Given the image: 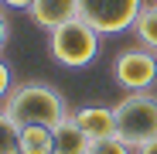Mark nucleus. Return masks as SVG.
I'll use <instances>...</instances> for the list:
<instances>
[{
    "mask_svg": "<svg viewBox=\"0 0 157 154\" xmlns=\"http://www.w3.org/2000/svg\"><path fill=\"white\" fill-rule=\"evenodd\" d=\"M0 110L17 127H51V130L72 113L65 96L48 82H21V86H14Z\"/></svg>",
    "mask_w": 157,
    "mask_h": 154,
    "instance_id": "nucleus-1",
    "label": "nucleus"
},
{
    "mask_svg": "<svg viewBox=\"0 0 157 154\" xmlns=\"http://www.w3.org/2000/svg\"><path fill=\"white\" fill-rule=\"evenodd\" d=\"M113 113H116V137L126 147L137 151L140 144L157 137V96L150 89L123 96L113 106Z\"/></svg>",
    "mask_w": 157,
    "mask_h": 154,
    "instance_id": "nucleus-2",
    "label": "nucleus"
},
{
    "mask_svg": "<svg viewBox=\"0 0 157 154\" xmlns=\"http://www.w3.org/2000/svg\"><path fill=\"white\" fill-rule=\"evenodd\" d=\"M99 31H92L89 24L78 17V21H68L62 28H55L48 34V51L51 58L65 69H86L89 62H96L99 55Z\"/></svg>",
    "mask_w": 157,
    "mask_h": 154,
    "instance_id": "nucleus-3",
    "label": "nucleus"
},
{
    "mask_svg": "<svg viewBox=\"0 0 157 154\" xmlns=\"http://www.w3.org/2000/svg\"><path fill=\"white\" fill-rule=\"evenodd\" d=\"M144 0H78V17L99 34H120L133 28Z\"/></svg>",
    "mask_w": 157,
    "mask_h": 154,
    "instance_id": "nucleus-4",
    "label": "nucleus"
},
{
    "mask_svg": "<svg viewBox=\"0 0 157 154\" xmlns=\"http://www.w3.org/2000/svg\"><path fill=\"white\" fill-rule=\"evenodd\" d=\"M113 79L116 86H123L126 93H144L157 82V51L133 45L123 48L120 55L113 58Z\"/></svg>",
    "mask_w": 157,
    "mask_h": 154,
    "instance_id": "nucleus-5",
    "label": "nucleus"
},
{
    "mask_svg": "<svg viewBox=\"0 0 157 154\" xmlns=\"http://www.w3.org/2000/svg\"><path fill=\"white\" fill-rule=\"evenodd\" d=\"M28 14H31V21L41 31L51 34L55 28H62V24L78 21V0H34L28 7Z\"/></svg>",
    "mask_w": 157,
    "mask_h": 154,
    "instance_id": "nucleus-6",
    "label": "nucleus"
},
{
    "mask_svg": "<svg viewBox=\"0 0 157 154\" xmlns=\"http://www.w3.org/2000/svg\"><path fill=\"white\" fill-rule=\"evenodd\" d=\"M75 123L82 127V134L89 140H102V137H116V113L113 106H82L72 110Z\"/></svg>",
    "mask_w": 157,
    "mask_h": 154,
    "instance_id": "nucleus-7",
    "label": "nucleus"
},
{
    "mask_svg": "<svg viewBox=\"0 0 157 154\" xmlns=\"http://www.w3.org/2000/svg\"><path fill=\"white\" fill-rule=\"evenodd\" d=\"M51 134H55V154H89V144H92V140L82 134V127L75 123L72 113H68Z\"/></svg>",
    "mask_w": 157,
    "mask_h": 154,
    "instance_id": "nucleus-8",
    "label": "nucleus"
},
{
    "mask_svg": "<svg viewBox=\"0 0 157 154\" xmlns=\"http://www.w3.org/2000/svg\"><path fill=\"white\" fill-rule=\"evenodd\" d=\"M21 154H55L51 127H21Z\"/></svg>",
    "mask_w": 157,
    "mask_h": 154,
    "instance_id": "nucleus-9",
    "label": "nucleus"
},
{
    "mask_svg": "<svg viewBox=\"0 0 157 154\" xmlns=\"http://www.w3.org/2000/svg\"><path fill=\"white\" fill-rule=\"evenodd\" d=\"M133 31H137V41L144 48L157 51V4H144V10L133 21Z\"/></svg>",
    "mask_w": 157,
    "mask_h": 154,
    "instance_id": "nucleus-10",
    "label": "nucleus"
},
{
    "mask_svg": "<svg viewBox=\"0 0 157 154\" xmlns=\"http://www.w3.org/2000/svg\"><path fill=\"white\" fill-rule=\"evenodd\" d=\"M0 154H21V127L0 110Z\"/></svg>",
    "mask_w": 157,
    "mask_h": 154,
    "instance_id": "nucleus-11",
    "label": "nucleus"
},
{
    "mask_svg": "<svg viewBox=\"0 0 157 154\" xmlns=\"http://www.w3.org/2000/svg\"><path fill=\"white\" fill-rule=\"evenodd\" d=\"M133 147H126L120 137H102V140H92L89 144V154H130Z\"/></svg>",
    "mask_w": 157,
    "mask_h": 154,
    "instance_id": "nucleus-12",
    "label": "nucleus"
},
{
    "mask_svg": "<svg viewBox=\"0 0 157 154\" xmlns=\"http://www.w3.org/2000/svg\"><path fill=\"white\" fill-rule=\"evenodd\" d=\"M14 86H10V69H7V62L0 58V99H7V93H10Z\"/></svg>",
    "mask_w": 157,
    "mask_h": 154,
    "instance_id": "nucleus-13",
    "label": "nucleus"
},
{
    "mask_svg": "<svg viewBox=\"0 0 157 154\" xmlns=\"http://www.w3.org/2000/svg\"><path fill=\"white\" fill-rule=\"evenodd\" d=\"M7 38H10V21H7V14H4V7H0V51L7 48Z\"/></svg>",
    "mask_w": 157,
    "mask_h": 154,
    "instance_id": "nucleus-14",
    "label": "nucleus"
},
{
    "mask_svg": "<svg viewBox=\"0 0 157 154\" xmlns=\"http://www.w3.org/2000/svg\"><path fill=\"white\" fill-rule=\"evenodd\" d=\"M0 4H4V7H14V10H28L34 0H0Z\"/></svg>",
    "mask_w": 157,
    "mask_h": 154,
    "instance_id": "nucleus-15",
    "label": "nucleus"
},
{
    "mask_svg": "<svg viewBox=\"0 0 157 154\" xmlns=\"http://www.w3.org/2000/svg\"><path fill=\"white\" fill-rule=\"evenodd\" d=\"M137 154H157V137H154V140H147V144H140V147H137Z\"/></svg>",
    "mask_w": 157,
    "mask_h": 154,
    "instance_id": "nucleus-16",
    "label": "nucleus"
},
{
    "mask_svg": "<svg viewBox=\"0 0 157 154\" xmlns=\"http://www.w3.org/2000/svg\"><path fill=\"white\" fill-rule=\"evenodd\" d=\"M154 4H157V0H154Z\"/></svg>",
    "mask_w": 157,
    "mask_h": 154,
    "instance_id": "nucleus-17",
    "label": "nucleus"
}]
</instances>
